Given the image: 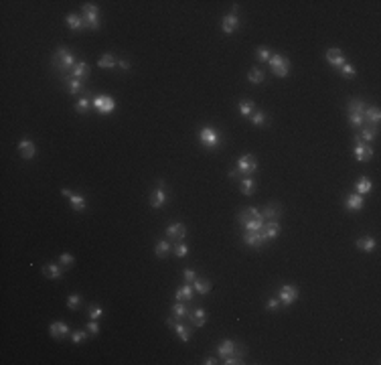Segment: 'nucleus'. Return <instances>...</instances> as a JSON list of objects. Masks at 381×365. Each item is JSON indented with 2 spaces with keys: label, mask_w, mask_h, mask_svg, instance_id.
<instances>
[{
  "label": "nucleus",
  "mask_w": 381,
  "mask_h": 365,
  "mask_svg": "<svg viewBox=\"0 0 381 365\" xmlns=\"http://www.w3.org/2000/svg\"><path fill=\"white\" fill-rule=\"evenodd\" d=\"M278 301L280 304L286 308V306H292L296 301H298V296H300V290H298V286H294V284H284V286H280L278 290Z\"/></svg>",
  "instance_id": "obj_12"
},
{
  "label": "nucleus",
  "mask_w": 381,
  "mask_h": 365,
  "mask_svg": "<svg viewBox=\"0 0 381 365\" xmlns=\"http://www.w3.org/2000/svg\"><path fill=\"white\" fill-rule=\"evenodd\" d=\"M85 329H87L89 335H98V333H100V324H98V321H89V322L85 324Z\"/></svg>",
  "instance_id": "obj_53"
},
{
  "label": "nucleus",
  "mask_w": 381,
  "mask_h": 365,
  "mask_svg": "<svg viewBox=\"0 0 381 365\" xmlns=\"http://www.w3.org/2000/svg\"><path fill=\"white\" fill-rule=\"evenodd\" d=\"M67 77H69V75H67ZM71 77H75L79 81H84V84H87L89 77H91V67H89V63L87 61H77L75 69L71 71Z\"/></svg>",
  "instance_id": "obj_22"
},
{
  "label": "nucleus",
  "mask_w": 381,
  "mask_h": 365,
  "mask_svg": "<svg viewBox=\"0 0 381 365\" xmlns=\"http://www.w3.org/2000/svg\"><path fill=\"white\" fill-rule=\"evenodd\" d=\"M49 335L53 337V339L61 341V339H65L67 335H71V329H69V324H67V322H63V321H55V322H51V324H49Z\"/></svg>",
  "instance_id": "obj_20"
},
{
  "label": "nucleus",
  "mask_w": 381,
  "mask_h": 365,
  "mask_svg": "<svg viewBox=\"0 0 381 365\" xmlns=\"http://www.w3.org/2000/svg\"><path fill=\"white\" fill-rule=\"evenodd\" d=\"M365 110H367V104L361 98H351L347 102V122H349V126L353 130H359L367 124L365 122Z\"/></svg>",
  "instance_id": "obj_3"
},
{
  "label": "nucleus",
  "mask_w": 381,
  "mask_h": 365,
  "mask_svg": "<svg viewBox=\"0 0 381 365\" xmlns=\"http://www.w3.org/2000/svg\"><path fill=\"white\" fill-rule=\"evenodd\" d=\"M193 288H195V292H197L199 296H207L209 290H211V280L203 278V276H197L195 282H193Z\"/></svg>",
  "instance_id": "obj_37"
},
{
  "label": "nucleus",
  "mask_w": 381,
  "mask_h": 365,
  "mask_svg": "<svg viewBox=\"0 0 381 365\" xmlns=\"http://www.w3.org/2000/svg\"><path fill=\"white\" fill-rule=\"evenodd\" d=\"M195 294H197V292H195V288H193V284H185V286L176 288L174 299H176V301H183V302H193Z\"/></svg>",
  "instance_id": "obj_29"
},
{
  "label": "nucleus",
  "mask_w": 381,
  "mask_h": 365,
  "mask_svg": "<svg viewBox=\"0 0 381 365\" xmlns=\"http://www.w3.org/2000/svg\"><path fill=\"white\" fill-rule=\"evenodd\" d=\"M250 122H252L254 126H264L266 122H268V116H266L264 110H255V112L250 116Z\"/></svg>",
  "instance_id": "obj_43"
},
{
  "label": "nucleus",
  "mask_w": 381,
  "mask_h": 365,
  "mask_svg": "<svg viewBox=\"0 0 381 365\" xmlns=\"http://www.w3.org/2000/svg\"><path fill=\"white\" fill-rule=\"evenodd\" d=\"M75 65H77V57H75L73 49L61 45V47H57L55 51H53V55H51V69L57 73L59 79L71 75V71L75 69Z\"/></svg>",
  "instance_id": "obj_1"
},
{
  "label": "nucleus",
  "mask_w": 381,
  "mask_h": 365,
  "mask_svg": "<svg viewBox=\"0 0 381 365\" xmlns=\"http://www.w3.org/2000/svg\"><path fill=\"white\" fill-rule=\"evenodd\" d=\"M118 67L122 71H130V61L128 59H118Z\"/></svg>",
  "instance_id": "obj_55"
},
{
  "label": "nucleus",
  "mask_w": 381,
  "mask_h": 365,
  "mask_svg": "<svg viewBox=\"0 0 381 365\" xmlns=\"http://www.w3.org/2000/svg\"><path fill=\"white\" fill-rule=\"evenodd\" d=\"M172 254L176 256V258H185V256L189 254V246L185 241H179V243H174L172 246Z\"/></svg>",
  "instance_id": "obj_45"
},
{
  "label": "nucleus",
  "mask_w": 381,
  "mask_h": 365,
  "mask_svg": "<svg viewBox=\"0 0 381 365\" xmlns=\"http://www.w3.org/2000/svg\"><path fill=\"white\" fill-rule=\"evenodd\" d=\"M69 203H71V207L77 211V213H84L85 211V197L84 195H79V193H71V197H69Z\"/></svg>",
  "instance_id": "obj_39"
},
{
  "label": "nucleus",
  "mask_w": 381,
  "mask_h": 365,
  "mask_svg": "<svg viewBox=\"0 0 381 365\" xmlns=\"http://www.w3.org/2000/svg\"><path fill=\"white\" fill-rule=\"evenodd\" d=\"M324 57H326V61H329V65L331 67H335V69L339 71V67H341L347 59H345V55H343V51L339 49V47H331L329 51L324 53Z\"/></svg>",
  "instance_id": "obj_21"
},
{
  "label": "nucleus",
  "mask_w": 381,
  "mask_h": 365,
  "mask_svg": "<svg viewBox=\"0 0 381 365\" xmlns=\"http://www.w3.org/2000/svg\"><path fill=\"white\" fill-rule=\"evenodd\" d=\"M371 189H373V183H371V179L369 177H365V174H361V177L357 179V183H355V193H359V195H369L371 193Z\"/></svg>",
  "instance_id": "obj_35"
},
{
  "label": "nucleus",
  "mask_w": 381,
  "mask_h": 365,
  "mask_svg": "<svg viewBox=\"0 0 381 365\" xmlns=\"http://www.w3.org/2000/svg\"><path fill=\"white\" fill-rule=\"evenodd\" d=\"M237 110H239V114H241L243 118H250V116L255 112V104H254L252 100H241V102L237 104Z\"/></svg>",
  "instance_id": "obj_40"
},
{
  "label": "nucleus",
  "mask_w": 381,
  "mask_h": 365,
  "mask_svg": "<svg viewBox=\"0 0 381 365\" xmlns=\"http://www.w3.org/2000/svg\"><path fill=\"white\" fill-rule=\"evenodd\" d=\"M19 152H21V156H22L24 160H31V158H35V154H37V146H35V142H33L31 138H22V140L19 142Z\"/></svg>",
  "instance_id": "obj_27"
},
{
  "label": "nucleus",
  "mask_w": 381,
  "mask_h": 365,
  "mask_svg": "<svg viewBox=\"0 0 381 365\" xmlns=\"http://www.w3.org/2000/svg\"><path fill=\"white\" fill-rule=\"evenodd\" d=\"M61 84L65 86V89L67 91H69L71 93V96H77V93H84L87 87H85V84H84V81H79V79H75V77H63L61 79Z\"/></svg>",
  "instance_id": "obj_25"
},
{
  "label": "nucleus",
  "mask_w": 381,
  "mask_h": 365,
  "mask_svg": "<svg viewBox=\"0 0 381 365\" xmlns=\"http://www.w3.org/2000/svg\"><path fill=\"white\" fill-rule=\"evenodd\" d=\"M93 110L100 116H110L116 110V100L107 93H98V96H93Z\"/></svg>",
  "instance_id": "obj_8"
},
{
  "label": "nucleus",
  "mask_w": 381,
  "mask_h": 365,
  "mask_svg": "<svg viewBox=\"0 0 381 365\" xmlns=\"http://www.w3.org/2000/svg\"><path fill=\"white\" fill-rule=\"evenodd\" d=\"M201 363H203V365H215V363H219V361H217V357H205Z\"/></svg>",
  "instance_id": "obj_56"
},
{
  "label": "nucleus",
  "mask_w": 381,
  "mask_h": 365,
  "mask_svg": "<svg viewBox=\"0 0 381 365\" xmlns=\"http://www.w3.org/2000/svg\"><path fill=\"white\" fill-rule=\"evenodd\" d=\"M85 339H87V331H71V341H73L75 345L84 343Z\"/></svg>",
  "instance_id": "obj_49"
},
{
  "label": "nucleus",
  "mask_w": 381,
  "mask_h": 365,
  "mask_svg": "<svg viewBox=\"0 0 381 365\" xmlns=\"http://www.w3.org/2000/svg\"><path fill=\"white\" fill-rule=\"evenodd\" d=\"M63 270H65V268H63L61 264L47 262V264L43 266V274H45V278H49V280H57V278H61Z\"/></svg>",
  "instance_id": "obj_31"
},
{
  "label": "nucleus",
  "mask_w": 381,
  "mask_h": 365,
  "mask_svg": "<svg viewBox=\"0 0 381 365\" xmlns=\"http://www.w3.org/2000/svg\"><path fill=\"white\" fill-rule=\"evenodd\" d=\"M235 169L243 174V177H254V174L257 172V158L254 154H243V156L237 158Z\"/></svg>",
  "instance_id": "obj_14"
},
{
  "label": "nucleus",
  "mask_w": 381,
  "mask_h": 365,
  "mask_svg": "<svg viewBox=\"0 0 381 365\" xmlns=\"http://www.w3.org/2000/svg\"><path fill=\"white\" fill-rule=\"evenodd\" d=\"M79 306H81V296L79 294H69V296H67V308L77 310Z\"/></svg>",
  "instance_id": "obj_47"
},
{
  "label": "nucleus",
  "mask_w": 381,
  "mask_h": 365,
  "mask_svg": "<svg viewBox=\"0 0 381 365\" xmlns=\"http://www.w3.org/2000/svg\"><path fill=\"white\" fill-rule=\"evenodd\" d=\"M102 315H104V308H102L100 304H91V306H89V319H91V321H98Z\"/></svg>",
  "instance_id": "obj_50"
},
{
  "label": "nucleus",
  "mask_w": 381,
  "mask_h": 365,
  "mask_svg": "<svg viewBox=\"0 0 381 365\" xmlns=\"http://www.w3.org/2000/svg\"><path fill=\"white\" fill-rule=\"evenodd\" d=\"M266 219L262 217V211L257 207H246L237 213V225L243 232H262Z\"/></svg>",
  "instance_id": "obj_2"
},
{
  "label": "nucleus",
  "mask_w": 381,
  "mask_h": 365,
  "mask_svg": "<svg viewBox=\"0 0 381 365\" xmlns=\"http://www.w3.org/2000/svg\"><path fill=\"white\" fill-rule=\"evenodd\" d=\"M363 205H365V199H363V195H359V193H349V195L345 197V209L351 211V213L361 211Z\"/></svg>",
  "instance_id": "obj_23"
},
{
  "label": "nucleus",
  "mask_w": 381,
  "mask_h": 365,
  "mask_svg": "<svg viewBox=\"0 0 381 365\" xmlns=\"http://www.w3.org/2000/svg\"><path fill=\"white\" fill-rule=\"evenodd\" d=\"M357 136H359L363 142L371 144V142H373V140H377V136H379V128H375V126H371V124H365L363 128H359Z\"/></svg>",
  "instance_id": "obj_28"
},
{
  "label": "nucleus",
  "mask_w": 381,
  "mask_h": 365,
  "mask_svg": "<svg viewBox=\"0 0 381 365\" xmlns=\"http://www.w3.org/2000/svg\"><path fill=\"white\" fill-rule=\"evenodd\" d=\"M248 79L252 81V84H264L266 73L260 69V67H252V69L248 71Z\"/></svg>",
  "instance_id": "obj_41"
},
{
  "label": "nucleus",
  "mask_w": 381,
  "mask_h": 365,
  "mask_svg": "<svg viewBox=\"0 0 381 365\" xmlns=\"http://www.w3.org/2000/svg\"><path fill=\"white\" fill-rule=\"evenodd\" d=\"M255 189H257V183H255L254 177H241V179H239V191L246 195V197L254 195Z\"/></svg>",
  "instance_id": "obj_34"
},
{
  "label": "nucleus",
  "mask_w": 381,
  "mask_h": 365,
  "mask_svg": "<svg viewBox=\"0 0 381 365\" xmlns=\"http://www.w3.org/2000/svg\"><path fill=\"white\" fill-rule=\"evenodd\" d=\"M91 107H93V93H91L89 89H85V91L77 98V102H75V112H77L79 116H87Z\"/></svg>",
  "instance_id": "obj_18"
},
{
  "label": "nucleus",
  "mask_w": 381,
  "mask_h": 365,
  "mask_svg": "<svg viewBox=\"0 0 381 365\" xmlns=\"http://www.w3.org/2000/svg\"><path fill=\"white\" fill-rule=\"evenodd\" d=\"M280 232H282V225H280V221H278V219H266L262 234H264V237H266L268 241L276 239V237L280 236Z\"/></svg>",
  "instance_id": "obj_24"
},
{
  "label": "nucleus",
  "mask_w": 381,
  "mask_h": 365,
  "mask_svg": "<svg viewBox=\"0 0 381 365\" xmlns=\"http://www.w3.org/2000/svg\"><path fill=\"white\" fill-rule=\"evenodd\" d=\"M239 4H233L231 6V12L229 15H223V19H221V31L225 33V35H233L237 29H239V24H241V21H239Z\"/></svg>",
  "instance_id": "obj_11"
},
{
  "label": "nucleus",
  "mask_w": 381,
  "mask_h": 365,
  "mask_svg": "<svg viewBox=\"0 0 381 365\" xmlns=\"http://www.w3.org/2000/svg\"><path fill=\"white\" fill-rule=\"evenodd\" d=\"M167 201H169L167 185H165V181H158V183H156V187L152 189L150 197H148V203H150V207L160 209V207H165V205H167Z\"/></svg>",
  "instance_id": "obj_13"
},
{
  "label": "nucleus",
  "mask_w": 381,
  "mask_h": 365,
  "mask_svg": "<svg viewBox=\"0 0 381 365\" xmlns=\"http://www.w3.org/2000/svg\"><path fill=\"white\" fill-rule=\"evenodd\" d=\"M59 264L67 270V268H73V264H75V256L73 254H61L59 256Z\"/></svg>",
  "instance_id": "obj_46"
},
{
  "label": "nucleus",
  "mask_w": 381,
  "mask_h": 365,
  "mask_svg": "<svg viewBox=\"0 0 381 365\" xmlns=\"http://www.w3.org/2000/svg\"><path fill=\"white\" fill-rule=\"evenodd\" d=\"M241 241L246 243L248 248H255V250H262L268 243V239L264 237L262 232H243L241 234Z\"/></svg>",
  "instance_id": "obj_16"
},
{
  "label": "nucleus",
  "mask_w": 381,
  "mask_h": 365,
  "mask_svg": "<svg viewBox=\"0 0 381 365\" xmlns=\"http://www.w3.org/2000/svg\"><path fill=\"white\" fill-rule=\"evenodd\" d=\"M81 17H84V22H85V29L89 31H98L100 29V8L91 4V2H84L81 4Z\"/></svg>",
  "instance_id": "obj_6"
},
{
  "label": "nucleus",
  "mask_w": 381,
  "mask_h": 365,
  "mask_svg": "<svg viewBox=\"0 0 381 365\" xmlns=\"http://www.w3.org/2000/svg\"><path fill=\"white\" fill-rule=\"evenodd\" d=\"M65 22L69 26L71 31H85V22H84V17L77 15V12H69L65 17Z\"/></svg>",
  "instance_id": "obj_32"
},
{
  "label": "nucleus",
  "mask_w": 381,
  "mask_h": 365,
  "mask_svg": "<svg viewBox=\"0 0 381 365\" xmlns=\"http://www.w3.org/2000/svg\"><path fill=\"white\" fill-rule=\"evenodd\" d=\"M339 73H341L343 77H347V79H351V77H355V75H357V69H355V65H353V63L345 61L341 67H339Z\"/></svg>",
  "instance_id": "obj_42"
},
{
  "label": "nucleus",
  "mask_w": 381,
  "mask_h": 365,
  "mask_svg": "<svg viewBox=\"0 0 381 365\" xmlns=\"http://www.w3.org/2000/svg\"><path fill=\"white\" fill-rule=\"evenodd\" d=\"M167 324L169 327L179 335V339L183 341V343H189V339L193 337V329H190V322H187V321H181V319H174L172 315L167 319Z\"/></svg>",
  "instance_id": "obj_10"
},
{
  "label": "nucleus",
  "mask_w": 381,
  "mask_h": 365,
  "mask_svg": "<svg viewBox=\"0 0 381 365\" xmlns=\"http://www.w3.org/2000/svg\"><path fill=\"white\" fill-rule=\"evenodd\" d=\"M61 195L63 197H71V191H69V189H61Z\"/></svg>",
  "instance_id": "obj_57"
},
{
  "label": "nucleus",
  "mask_w": 381,
  "mask_h": 365,
  "mask_svg": "<svg viewBox=\"0 0 381 365\" xmlns=\"http://www.w3.org/2000/svg\"><path fill=\"white\" fill-rule=\"evenodd\" d=\"M262 217L264 219H278L280 221V217H282V205L280 203H268V205H264L262 209Z\"/></svg>",
  "instance_id": "obj_26"
},
{
  "label": "nucleus",
  "mask_w": 381,
  "mask_h": 365,
  "mask_svg": "<svg viewBox=\"0 0 381 365\" xmlns=\"http://www.w3.org/2000/svg\"><path fill=\"white\" fill-rule=\"evenodd\" d=\"M199 304V302H197ZM193 302H183V301H174V304L170 306V315L174 319H181V321H187L189 322V317H190V310H193Z\"/></svg>",
  "instance_id": "obj_17"
},
{
  "label": "nucleus",
  "mask_w": 381,
  "mask_h": 365,
  "mask_svg": "<svg viewBox=\"0 0 381 365\" xmlns=\"http://www.w3.org/2000/svg\"><path fill=\"white\" fill-rule=\"evenodd\" d=\"M241 177H243V174H241V172H239V171H237L235 167H233V169H231V171H229V179H231V181H235V183H239V179H241Z\"/></svg>",
  "instance_id": "obj_54"
},
{
  "label": "nucleus",
  "mask_w": 381,
  "mask_h": 365,
  "mask_svg": "<svg viewBox=\"0 0 381 365\" xmlns=\"http://www.w3.org/2000/svg\"><path fill=\"white\" fill-rule=\"evenodd\" d=\"M365 122H367V124H371V126H375V128H379L381 112H379L377 106H367V110H365Z\"/></svg>",
  "instance_id": "obj_33"
},
{
  "label": "nucleus",
  "mask_w": 381,
  "mask_h": 365,
  "mask_svg": "<svg viewBox=\"0 0 381 365\" xmlns=\"http://www.w3.org/2000/svg\"><path fill=\"white\" fill-rule=\"evenodd\" d=\"M270 57H272V51L266 45H260L255 49V59L257 61H270Z\"/></svg>",
  "instance_id": "obj_44"
},
{
  "label": "nucleus",
  "mask_w": 381,
  "mask_h": 365,
  "mask_svg": "<svg viewBox=\"0 0 381 365\" xmlns=\"http://www.w3.org/2000/svg\"><path fill=\"white\" fill-rule=\"evenodd\" d=\"M248 353V347L243 343H237L233 339H223L219 345H217V355L221 359L225 357H231V355H237V357H246Z\"/></svg>",
  "instance_id": "obj_5"
},
{
  "label": "nucleus",
  "mask_w": 381,
  "mask_h": 365,
  "mask_svg": "<svg viewBox=\"0 0 381 365\" xmlns=\"http://www.w3.org/2000/svg\"><path fill=\"white\" fill-rule=\"evenodd\" d=\"M221 363H225V365H241V363H246L243 361V357H237V355H231V357H225Z\"/></svg>",
  "instance_id": "obj_52"
},
{
  "label": "nucleus",
  "mask_w": 381,
  "mask_h": 365,
  "mask_svg": "<svg viewBox=\"0 0 381 365\" xmlns=\"http://www.w3.org/2000/svg\"><path fill=\"white\" fill-rule=\"evenodd\" d=\"M183 276H185V284H193L195 278H197V272H195L193 268H187L185 272H183Z\"/></svg>",
  "instance_id": "obj_51"
},
{
  "label": "nucleus",
  "mask_w": 381,
  "mask_h": 365,
  "mask_svg": "<svg viewBox=\"0 0 381 365\" xmlns=\"http://www.w3.org/2000/svg\"><path fill=\"white\" fill-rule=\"evenodd\" d=\"M154 254H156V258H160V260H165V258H169V256L172 254V243L165 237V239H158L156 243H154Z\"/></svg>",
  "instance_id": "obj_30"
},
{
  "label": "nucleus",
  "mask_w": 381,
  "mask_h": 365,
  "mask_svg": "<svg viewBox=\"0 0 381 365\" xmlns=\"http://www.w3.org/2000/svg\"><path fill=\"white\" fill-rule=\"evenodd\" d=\"M270 69L276 77H288L290 73V59L284 57L282 53H274V55L270 57Z\"/></svg>",
  "instance_id": "obj_7"
},
{
  "label": "nucleus",
  "mask_w": 381,
  "mask_h": 365,
  "mask_svg": "<svg viewBox=\"0 0 381 365\" xmlns=\"http://www.w3.org/2000/svg\"><path fill=\"white\" fill-rule=\"evenodd\" d=\"M98 67L100 69H114V67H118V59L112 55V53H104V55L98 59Z\"/></svg>",
  "instance_id": "obj_38"
},
{
  "label": "nucleus",
  "mask_w": 381,
  "mask_h": 365,
  "mask_svg": "<svg viewBox=\"0 0 381 365\" xmlns=\"http://www.w3.org/2000/svg\"><path fill=\"white\" fill-rule=\"evenodd\" d=\"M165 236H167V239L172 243V246H174V243H179V241H185V237H187V225L181 223V221L170 223L165 229Z\"/></svg>",
  "instance_id": "obj_15"
},
{
  "label": "nucleus",
  "mask_w": 381,
  "mask_h": 365,
  "mask_svg": "<svg viewBox=\"0 0 381 365\" xmlns=\"http://www.w3.org/2000/svg\"><path fill=\"white\" fill-rule=\"evenodd\" d=\"M189 322L193 329H201L203 324L207 322V310L203 308L201 304H195L193 310H190V317H189Z\"/></svg>",
  "instance_id": "obj_19"
},
{
  "label": "nucleus",
  "mask_w": 381,
  "mask_h": 365,
  "mask_svg": "<svg viewBox=\"0 0 381 365\" xmlns=\"http://www.w3.org/2000/svg\"><path fill=\"white\" fill-rule=\"evenodd\" d=\"M373 146L371 144H367V142H363L357 134L353 136V156H355L359 162H369L371 158H373Z\"/></svg>",
  "instance_id": "obj_9"
},
{
  "label": "nucleus",
  "mask_w": 381,
  "mask_h": 365,
  "mask_svg": "<svg viewBox=\"0 0 381 365\" xmlns=\"http://www.w3.org/2000/svg\"><path fill=\"white\" fill-rule=\"evenodd\" d=\"M199 142L203 148H207V150H217L221 144H223V138H221V132L217 130L215 126H201L199 130Z\"/></svg>",
  "instance_id": "obj_4"
},
{
  "label": "nucleus",
  "mask_w": 381,
  "mask_h": 365,
  "mask_svg": "<svg viewBox=\"0 0 381 365\" xmlns=\"http://www.w3.org/2000/svg\"><path fill=\"white\" fill-rule=\"evenodd\" d=\"M355 248H359V250L365 252V254H371V252L377 248V241H375V237L365 236V237H359V239L355 241Z\"/></svg>",
  "instance_id": "obj_36"
},
{
  "label": "nucleus",
  "mask_w": 381,
  "mask_h": 365,
  "mask_svg": "<svg viewBox=\"0 0 381 365\" xmlns=\"http://www.w3.org/2000/svg\"><path fill=\"white\" fill-rule=\"evenodd\" d=\"M280 308H282V304L278 301V296H272V299L266 301V310H268V313H276V310H280Z\"/></svg>",
  "instance_id": "obj_48"
}]
</instances>
